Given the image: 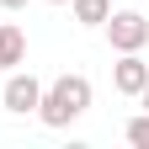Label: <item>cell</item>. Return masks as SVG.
Instances as JSON below:
<instances>
[{"instance_id": "6da1fadb", "label": "cell", "mask_w": 149, "mask_h": 149, "mask_svg": "<svg viewBox=\"0 0 149 149\" xmlns=\"http://www.w3.org/2000/svg\"><path fill=\"white\" fill-rule=\"evenodd\" d=\"M91 112V80L85 74H59L53 85H43V101H37V117L48 128H69L74 117Z\"/></svg>"}, {"instance_id": "7a4b0ae2", "label": "cell", "mask_w": 149, "mask_h": 149, "mask_svg": "<svg viewBox=\"0 0 149 149\" xmlns=\"http://www.w3.org/2000/svg\"><path fill=\"white\" fill-rule=\"evenodd\" d=\"M101 27H107V37H112L117 53H139V48L149 43V22H144L139 11H112Z\"/></svg>"}, {"instance_id": "3957f363", "label": "cell", "mask_w": 149, "mask_h": 149, "mask_svg": "<svg viewBox=\"0 0 149 149\" xmlns=\"http://www.w3.org/2000/svg\"><path fill=\"white\" fill-rule=\"evenodd\" d=\"M0 101H6V112L27 117V112H37V101H43V80H32V74H11L6 91H0Z\"/></svg>"}, {"instance_id": "277c9868", "label": "cell", "mask_w": 149, "mask_h": 149, "mask_svg": "<svg viewBox=\"0 0 149 149\" xmlns=\"http://www.w3.org/2000/svg\"><path fill=\"white\" fill-rule=\"evenodd\" d=\"M112 85H117L123 96H139V91L149 85V64L139 59V53H123V59L112 64Z\"/></svg>"}, {"instance_id": "5b68a950", "label": "cell", "mask_w": 149, "mask_h": 149, "mask_svg": "<svg viewBox=\"0 0 149 149\" xmlns=\"http://www.w3.org/2000/svg\"><path fill=\"white\" fill-rule=\"evenodd\" d=\"M22 59H27V32L11 27V22H0V69H16Z\"/></svg>"}, {"instance_id": "8992f818", "label": "cell", "mask_w": 149, "mask_h": 149, "mask_svg": "<svg viewBox=\"0 0 149 149\" xmlns=\"http://www.w3.org/2000/svg\"><path fill=\"white\" fill-rule=\"evenodd\" d=\"M69 6H74V22L80 27H101L112 16V0H69Z\"/></svg>"}, {"instance_id": "52a82bcc", "label": "cell", "mask_w": 149, "mask_h": 149, "mask_svg": "<svg viewBox=\"0 0 149 149\" xmlns=\"http://www.w3.org/2000/svg\"><path fill=\"white\" fill-rule=\"evenodd\" d=\"M128 144H133V149H149V112L128 123Z\"/></svg>"}, {"instance_id": "ba28073f", "label": "cell", "mask_w": 149, "mask_h": 149, "mask_svg": "<svg viewBox=\"0 0 149 149\" xmlns=\"http://www.w3.org/2000/svg\"><path fill=\"white\" fill-rule=\"evenodd\" d=\"M0 6H6V11H22V6H27V0H0Z\"/></svg>"}, {"instance_id": "9c48e42d", "label": "cell", "mask_w": 149, "mask_h": 149, "mask_svg": "<svg viewBox=\"0 0 149 149\" xmlns=\"http://www.w3.org/2000/svg\"><path fill=\"white\" fill-rule=\"evenodd\" d=\"M139 107H144V112H149V85H144V91H139Z\"/></svg>"}, {"instance_id": "30bf717a", "label": "cell", "mask_w": 149, "mask_h": 149, "mask_svg": "<svg viewBox=\"0 0 149 149\" xmlns=\"http://www.w3.org/2000/svg\"><path fill=\"white\" fill-rule=\"evenodd\" d=\"M53 6H69V0H53Z\"/></svg>"}]
</instances>
